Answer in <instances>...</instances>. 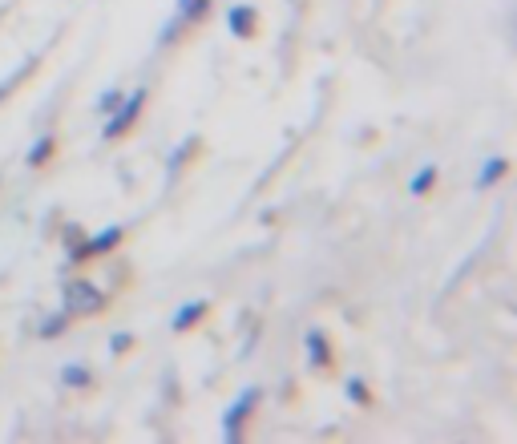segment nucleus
Listing matches in <instances>:
<instances>
[{
    "label": "nucleus",
    "mask_w": 517,
    "mask_h": 444,
    "mask_svg": "<svg viewBox=\"0 0 517 444\" xmlns=\"http://www.w3.org/2000/svg\"><path fill=\"white\" fill-rule=\"evenodd\" d=\"M118 105H122V93H118V89H110V93H101V97H97V109H106V114H114Z\"/></svg>",
    "instance_id": "obj_14"
},
{
    "label": "nucleus",
    "mask_w": 517,
    "mask_h": 444,
    "mask_svg": "<svg viewBox=\"0 0 517 444\" xmlns=\"http://www.w3.org/2000/svg\"><path fill=\"white\" fill-rule=\"evenodd\" d=\"M348 400H356V404H368V388L360 384V376H352V380H348Z\"/></svg>",
    "instance_id": "obj_16"
},
{
    "label": "nucleus",
    "mask_w": 517,
    "mask_h": 444,
    "mask_svg": "<svg viewBox=\"0 0 517 444\" xmlns=\"http://www.w3.org/2000/svg\"><path fill=\"white\" fill-rule=\"evenodd\" d=\"M227 25H231L235 37H251V33H255V9H251V5H235V9L227 13Z\"/></svg>",
    "instance_id": "obj_6"
},
{
    "label": "nucleus",
    "mask_w": 517,
    "mask_h": 444,
    "mask_svg": "<svg viewBox=\"0 0 517 444\" xmlns=\"http://www.w3.org/2000/svg\"><path fill=\"white\" fill-rule=\"evenodd\" d=\"M130 344H134V336H130V331H118V336L110 340V348H114V352H126Z\"/></svg>",
    "instance_id": "obj_17"
},
{
    "label": "nucleus",
    "mask_w": 517,
    "mask_h": 444,
    "mask_svg": "<svg viewBox=\"0 0 517 444\" xmlns=\"http://www.w3.org/2000/svg\"><path fill=\"white\" fill-rule=\"evenodd\" d=\"M33 69H37V57H29V61H25V65H21V69H13V73H9V77H5V81H0V101H5V97H9V93H13V85H17V81H25V77H29V73H33Z\"/></svg>",
    "instance_id": "obj_9"
},
{
    "label": "nucleus",
    "mask_w": 517,
    "mask_h": 444,
    "mask_svg": "<svg viewBox=\"0 0 517 444\" xmlns=\"http://www.w3.org/2000/svg\"><path fill=\"white\" fill-rule=\"evenodd\" d=\"M501 174H505V158H493V162H485V166H481V174H477V186L485 190V186H493Z\"/></svg>",
    "instance_id": "obj_10"
},
{
    "label": "nucleus",
    "mask_w": 517,
    "mask_h": 444,
    "mask_svg": "<svg viewBox=\"0 0 517 444\" xmlns=\"http://www.w3.org/2000/svg\"><path fill=\"white\" fill-rule=\"evenodd\" d=\"M142 105H146V89H134V97H122V105L114 109V118H110V126H106V130H101V138H106V142H118V138L138 122Z\"/></svg>",
    "instance_id": "obj_2"
},
{
    "label": "nucleus",
    "mask_w": 517,
    "mask_h": 444,
    "mask_svg": "<svg viewBox=\"0 0 517 444\" xmlns=\"http://www.w3.org/2000/svg\"><path fill=\"white\" fill-rule=\"evenodd\" d=\"M53 146H57L53 138H41V142H37V146L29 150V166H41V162H49V154H53Z\"/></svg>",
    "instance_id": "obj_12"
},
{
    "label": "nucleus",
    "mask_w": 517,
    "mask_h": 444,
    "mask_svg": "<svg viewBox=\"0 0 517 444\" xmlns=\"http://www.w3.org/2000/svg\"><path fill=\"white\" fill-rule=\"evenodd\" d=\"M255 400H259V388H247V392L227 408V416H223V436H227L231 444H239V440H243V424H247V416H251Z\"/></svg>",
    "instance_id": "obj_3"
},
{
    "label": "nucleus",
    "mask_w": 517,
    "mask_h": 444,
    "mask_svg": "<svg viewBox=\"0 0 517 444\" xmlns=\"http://www.w3.org/2000/svg\"><path fill=\"white\" fill-rule=\"evenodd\" d=\"M122 243V227H106L101 235H93L85 247H77L73 251V259H97V255H106V251H114Z\"/></svg>",
    "instance_id": "obj_4"
},
{
    "label": "nucleus",
    "mask_w": 517,
    "mask_h": 444,
    "mask_svg": "<svg viewBox=\"0 0 517 444\" xmlns=\"http://www.w3.org/2000/svg\"><path fill=\"white\" fill-rule=\"evenodd\" d=\"M332 352H328V340H324V331H307V364L312 368H328Z\"/></svg>",
    "instance_id": "obj_5"
},
{
    "label": "nucleus",
    "mask_w": 517,
    "mask_h": 444,
    "mask_svg": "<svg viewBox=\"0 0 517 444\" xmlns=\"http://www.w3.org/2000/svg\"><path fill=\"white\" fill-rule=\"evenodd\" d=\"M433 182H437V170H433V166H425L421 174H412V182H408V190H412V194H425V190H429Z\"/></svg>",
    "instance_id": "obj_11"
},
{
    "label": "nucleus",
    "mask_w": 517,
    "mask_h": 444,
    "mask_svg": "<svg viewBox=\"0 0 517 444\" xmlns=\"http://www.w3.org/2000/svg\"><path fill=\"white\" fill-rule=\"evenodd\" d=\"M206 315V303L198 299V303H186V307H178V315H174V331H190L198 319Z\"/></svg>",
    "instance_id": "obj_7"
},
{
    "label": "nucleus",
    "mask_w": 517,
    "mask_h": 444,
    "mask_svg": "<svg viewBox=\"0 0 517 444\" xmlns=\"http://www.w3.org/2000/svg\"><path fill=\"white\" fill-rule=\"evenodd\" d=\"M194 150H198V138H186V142H182V146H178V150L170 154V166H166V178H178V170H182V166L190 162V154H194Z\"/></svg>",
    "instance_id": "obj_8"
},
{
    "label": "nucleus",
    "mask_w": 517,
    "mask_h": 444,
    "mask_svg": "<svg viewBox=\"0 0 517 444\" xmlns=\"http://www.w3.org/2000/svg\"><path fill=\"white\" fill-rule=\"evenodd\" d=\"M61 380L73 384V388H85V384H89V372H85L81 364H69V368H61Z\"/></svg>",
    "instance_id": "obj_13"
},
{
    "label": "nucleus",
    "mask_w": 517,
    "mask_h": 444,
    "mask_svg": "<svg viewBox=\"0 0 517 444\" xmlns=\"http://www.w3.org/2000/svg\"><path fill=\"white\" fill-rule=\"evenodd\" d=\"M65 323H69V315H65V311H61V315H53L49 323H41V336H45V340H49V336H57V331H61Z\"/></svg>",
    "instance_id": "obj_15"
},
{
    "label": "nucleus",
    "mask_w": 517,
    "mask_h": 444,
    "mask_svg": "<svg viewBox=\"0 0 517 444\" xmlns=\"http://www.w3.org/2000/svg\"><path fill=\"white\" fill-rule=\"evenodd\" d=\"M101 303H106V295H101L89 279H69L61 287V307H65L69 319L73 315H93V311H101Z\"/></svg>",
    "instance_id": "obj_1"
}]
</instances>
